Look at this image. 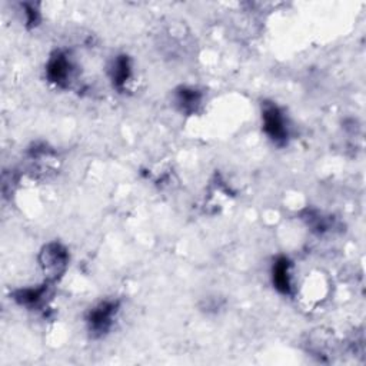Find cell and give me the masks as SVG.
Segmentation results:
<instances>
[{"label": "cell", "mask_w": 366, "mask_h": 366, "mask_svg": "<svg viewBox=\"0 0 366 366\" xmlns=\"http://www.w3.org/2000/svg\"><path fill=\"white\" fill-rule=\"evenodd\" d=\"M40 266L49 280H56L66 270L69 253L60 243H49L40 252Z\"/></svg>", "instance_id": "obj_1"}, {"label": "cell", "mask_w": 366, "mask_h": 366, "mask_svg": "<svg viewBox=\"0 0 366 366\" xmlns=\"http://www.w3.org/2000/svg\"><path fill=\"white\" fill-rule=\"evenodd\" d=\"M262 120H263V130L274 143L282 144L287 140L289 130L286 119L282 110L273 103H264L262 110Z\"/></svg>", "instance_id": "obj_2"}, {"label": "cell", "mask_w": 366, "mask_h": 366, "mask_svg": "<svg viewBox=\"0 0 366 366\" xmlns=\"http://www.w3.org/2000/svg\"><path fill=\"white\" fill-rule=\"evenodd\" d=\"M117 310L119 303L114 300H104L94 306L87 316L89 330L96 336H102L106 332H109L113 326V320L116 317Z\"/></svg>", "instance_id": "obj_3"}, {"label": "cell", "mask_w": 366, "mask_h": 366, "mask_svg": "<svg viewBox=\"0 0 366 366\" xmlns=\"http://www.w3.org/2000/svg\"><path fill=\"white\" fill-rule=\"evenodd\" d=\"M46 76L56 86H67L73 77V64L70 59L64 53L56 51L47 61Z\"/></svg>", "instance_id": "obj_4"}, {"label": "cell", "mask_w": 366, "mask_h": 366, "mask_svg": "<svg viewBox=\"0 0 366 366\" xmlns=\"http://www.w3.org/2000/svg\"><path fill=\"white\" fill-rule=\"evenodd\" d=\"M272 279L274 287L283 293H292V263L287 257H279L272 269Z\"/></svg>", "instance_id": "obj_5"}, {"label": "cell", "mask_w": 366, "mask_h": 366, "mask_svg": "<svg viewBox=\"0 0 366 366\" xmlns=\"http://www.w3.org/2000/svg\"><path fill=\"white\" fill-rule=\"evenodd\" d=\"M132 77V64L130 59L124 54L117 56L110 67V79L113 81V86L117 89H123L126 83Z\"/></svg>", "instance_id": "obj_6"}, {"label": "cell", "mask_w": 366, "mask_h": 366, "mask_svg": "<svg viewBox=\"0 0 366 366\" xmlns=\"http://www.w3.org/2000/svg\"><path fill=\"white\" fill-rule=\"evenodd\" d=\"M47 285H41L37 287H27V289H20L14 293V299L27 307H39L43 302L44 297L47 296Z\"/></svg>", "instance_id": "obj_7"}, {"label": "cell", "mask_w": 366, "mask_h": 366, "mask_svg": "<svg viewBox=\"0 0 366 366\" xmlns=\"http://www.w3.org/2000/svg\"><path fill=\"white\" fill-rule=\"evenodd\" d=\"M199 102H200V94L193 89H182L177 93V103L184 112L196 110Z\"/></svg>", "instance_id": "obj_8"}]
</instances>
